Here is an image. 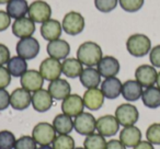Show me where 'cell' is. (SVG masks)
Instances as JSON below:
<instances>
[{
	"label": "cell",
	"instance_id": "obj_1",
	"mask_svg": "<svg viewBox=\"0 0 160 149\" xmlns=\"http://www.w3.org/2000/svg\"><path fill=\"white\" fill-rule=\"evenodd\" d=\"M103 57L102 49L94 42H85L77 49V58L82 65L87 67H93L99 64Z\"/></svg>",
	"mask_w": 160,
	"mask_h": 149
},
{
	"label": "cell",
	"instance_id": "obj_2",
	"mask_svg": "<svg viewBox=\"0 0 160 149\" xmlns=\"http://www.w3.org/2000/svg\"><path fill=\"white\" fill-rule=\"evenodd\" d=\"M127 52L134 57H144L150 52V38L145 34H133L126 41Z\"/></svg>",
	"mask_w": 160,
	"mask_h": 149
},
{
	"label": "cell",
	"instance_id": "obj_3",
	"mask_svg": "<svg viewBox=\"0 0 160 149\" xmlns=\"http://www.w3.org/2000/svg\"><path fill=\"white\" fill-rule=\"evenodd\" d=\"M114 116L122 126H133L139 118V112L135 105L131 103H123L116 107Z\"/></svg>",
	"mask_w": 160,
	"mask_h": 149
},
{
	"label": "cell",
	"instance_id": "obj_4",
	"mask_svg": "<svg viewBox=\"0 0 160 149\" xmlns=\"http://www.w3.org/2000/svg\"><path fill=\"white\" fill-rule=\"evenodd\" d=\"M32 137L36 142V144L41 146L53 144L54 139L56 138V131L53 124L46 122H41L34 126L32 131Z\"/></svg>",
	"mask_w": 160,
	"mask_h": 149
},
{
	"label": "cell",
	"instance_id": "obj_5",
	"mask_svg": "<svg viewBox=\"0 0 160 149\" xmlns=\"http://www.w3.org/2000/svg\"><path fill=\"white\" fill-rule=\"evenodd\" d=\"M62 27V30L69 35H78L85 29V19L79 12L70 11L65 14Z\"/></svg>",
	"mask_w": 160,
	"mask_h": 149
},
{
	"label": "cell",
	"instance_id": "obj_6",
	"mask_svg": "<svg viewBox=\"0 0 160 149\" xmlns=\"http://www.w3.org/2000/svg\"><path fill=\"white\" fill-rule=\"evenodd\" d=\"M17 54L25 60H30L35 58L40 53V43L33 36L20 38L17 43Z\"/></svg>",
	"mask_w": 160,
	"mask_h": 149
},
{
	"label": "cell",
	"instance_id": "obj_7",
	"mask_svg": "<svg viewBox=\"0 0 160 149\" xmlns=\"http://www.w3.org/2000/svg\"><path fill=\"white\" fill-rule=\"evenodd\" d=\"M29 18L35 23H44L52 17V8L43 0H35L29 6Z\"/></svg>",
	"mask_w": 160,
	"mask_h": 149
},
{
	"label": "cell",
	"instance_id": "obj_8",
	"mask_svg": "<svg viewBox=\"0 0 160 149\" xmlns=\"http://www.w3.org/2000/svg\"><path fill=\"white\" fill-rule=\"evenodd\" d=\"M73 128L80 135H91L97 129V120L91 113L82 112L73 120Z\"/></svg>",
	"mask_w": 160,
	"mask_h": 149
},
{
	"label": "cell",
	"instance_id": "obj_9",
	"mask_svg": "<svg viewBox=\"0 0 160 149\" xmlns=\"http://www.w3.org/2000/svg\"><path fill=\"white\" fill-rule=\"evenodd\" d=\"M44 78V80L53 81L56 80L60 77L62 73V64L58 59L55 58H45L40 65V70H38Z\"/></svg>",
	"mask_w": 160,
	"mask_h": 149
},
{
	"label": "cell",
	"instance_id": "obj_10",
	"mask_svg": "<svg viewBox=\"0 0 160 149\" xmlns=\"http://www.w3.org/2000/svg\"><path fill=\"white\" fill-rule=\"evenodd\" d=\"M120 129V123L113 115H104L97 120V131L104 137H112L116 135Z\"/></svg>",
	"mask_w": 160,
	"mask_h": 149
},
{
	"label": "cell",
	"instance_id": "obj_11",
	"mask_svg": "<svg viewBox=\"0 0 160 149\" xmlns=\"http://www.w3.org/2000/svg\"><path fill=\"white\" fill-rule=\"evenodd\" d=\"M83 109H85V103H83L82 98L78 94H69L66 99L62 100V113L70 116V117H76L80 113H82Z\"/></svg>",
	"mask_w": 160,
	"mask_h": 149
},
{
	"label": "cell",
	"instance_id": "obj_12",
	"mask_svg": "<svg viewBox=\"0 0 160 149\" xmlns=\"http://www.w3.org/2000/svg\"><path fill=\"white\" fill-rule=\"evenodd\" d=\"M158 72L152 65H140L135 70V79L145 88L152 87L157 81Z\"/></svg>",
	"mask_w": 160,
	"mask_h": 149
},
{
	"label": "cell",
	"instance_id": "obj_13",
	"mask_svg": "<svg viewBox=\"0 0 160 149\" xmlns=\"http://www.w3.org/2000/svg\"><path fill=\"white\" fill-rule=\"evenodd\" d=\"M21 86L23 89L28 90L29 92H35L42 89L44 78L42 77L40 71L38 70H28L21 76L20 79Z\"/></svg>",
	"mask_w": 160,
	"mask_h": 149
},
{
	"label": "cell",
	"instance_id": "obj_14",
	"mask_svg": "<svg viewBox=\"0 0 160 149\" xmlns=\"http://www.w3.org/2000/svg\"><path fill=\"white\" fill-rule=\"evenodd\" d=\"M34 32H35V22L27 17L17 19L12 24V33L19 38L30 37L33 35Z\"/></svg>",
	"mask_w": 160,
	"mask_h": 149
},
{
	"label": "cell",
	"instance_id": "obj_15",
	"mask_svg": "<svg viewBox=\"0 0 160 149\" xmlns=\"http://www.w3.org/2000/svg\"><path fill=\"white\" fill-rule=\"evenodd\" d=\"M32 105L36 112L44 113L47 112L53 105V97L49 94L48 90L40 89L32 94Z\"/></svg>",
	"mask_w": 160,
	"mask_h": 149
},
{
	"label": "cell",
	"instance_id": "obj_16",
	"mask_svg": "<svg viewBox=\"0 0 160 149\" xmlns=\"http://www.w3.org/2000/svg\"><path fill=\"white\" fill-rule=\"evenodd\" d=\"M31 103H32L31 93L28 90L23 89V88H18V89L13 90V92L10 94V105L14 110L23 111V110L28 109Z\"/></svg>",
	"mask_w": 160,
	"mask_h": 149
},
{
	"label": "cell",
	"instance_id": "obj_17",
	"mask_svg": "<svg viewBox=\"0 0 160 149\" xmlns=\"http://www.w3.org/2000/svg\"><path fill=\"white\" fill-rule=\"evenodd\" d=\"M104 94L102 93L101 89L98 88H92V89H88L85 92L82 97L85 107L90 111H98L102 107L103 103H104Z\"/></svg>",
	"mask_w": 160,
	"mask_h": 149
},
{
	"label": "cell",
	"instance_id": "obj_18",
	"mask_svg": "<svg viewBox=\"0 0 160 149\" xmlns=\"http://www.w3.org/2000/svg\"><path fill=\"white\" fill-rule=\"evenodd\" d=\"M98 71L100 72L101 77L110 78V77H115L120 72V62L113 56H104L102 59L99 62Z\"/></svg>",
	"mask_w": 160,
	"mask_h": 149
},
{
	"label": "cell",
	"instance_id": "obj_19",
	"mask_svg": "<svg viewBox=\"0 0 160 149\" xmlns=\"http://www.w3.org/2000/svg\"><path fill=\"white\" fill-rule=\"evenodd\" d=\"M47 54L49 57L55 58V59H66V57L70 53V45L65 40H55L52 41L47 44L46 47Z\"/></svg>",
	"mask_w": 160,
	"mask_h": 149
},
{
	"label": "cell",
	"instance_id": "obj_20",
	"mask_svg": "<svg viewBox=\"0 0 160 149\" xmlns=\"http://www.w3.org/2000/svg\"><path fill=\"white\" fill-rule=\"evenodd\" d=\"M48 92L53 99L55 100H64L70 94L71 87L69 82L65 79H56L49 82L48 85Z\"/></svg>",
	"mask_w": 160,
	"mask_h": 149
},
{
	"label": "cell",
	"instance_id": "obj_21",
	"mask_svg": "<svg viewBox=\"0 0 160 149\" xmlns=\"http://www.w3.org/2000/svg\"><path fill=\"white\" fill-rule=\"evenodd\" d=\"M122 86L123 83L116 77H110L105 78L101 83V91L104 94L107 99H116L122 94Z\"/></svg>",
	"mask_w": 160,
	"mask_h": 149
},
{
	"label": "cell",
	"instance_id": "obj_22",
	"mask_svg": "<svg viewBox=\"0 0 160 149\" xmlns=\"http://www.w3.org/2000/svg\"><path fill=\"white\" fill-rule=\"evenodd\" d=\"M62 27L60 22L57 20H54V19H49L41 25V34H42L43 38L48 41V42L58 40L62 35Z\"/></svg>",
	"mask_w": 160,
	"mask_h": 149
},
{
	"label": "cell",
	"instance_id": "obj_23",
	"mask_svg": "<svg viewBox=\"0 0 160 149\" xmlns=\"http://www.w3.org/2000/svg\"><path fill=\"white\" fill-rule=\"evenodd\" d=\"M120 140L125 147H135L142 142V132L136 126H126L121 131Z\"/></svg>",
	"mask_w": 160,
	"mask_h": 149
},
{
	"label": "cell",
	"instance_id": "obj_24",
	"mask_svg": "<svg viewBox=\"0 0 160 149\" xmlns=\"http://www.w3.org/2000/svg\"><path fill=\"white\" fill-rule=\"evenodd\" d=\"M142 86L137 80H127L122 86V96L126 101L134 102L142 98Z\"/></svg>",
	"mask_w": 160,
	"mask_h": 149
},
{
	"label": "cell",
	"instance_id": "obj_25",
	"mask_svg": "<svg viewBox=\"0 0 160 149\" xmlns=\"http://www.w3.org/2000/svg\"><path fill=\"white\" fill-rule=\"evenodd\" d=\"M80 82L87 89H92V88H98V86L101 82V75L98 71V69L88 67L83 69L81 75H80Z\"/></svg>",
	"mask_w": 160,
	"mask_h": 149
},
{
	"label": "cell",
	"instance_id": "obj_26",
	"mask_svg": "<svg viewBox=\"0 0 160 149\" xmlns=\"http://www.w3.org/2000/svg\"><path fill=\"white\" fill-rule=\"evenodd\" d=\"M62 73L68 78H77L82 72V64L78 58H66L62 62Z\"/></svg>",
	"mask_w": 160,
	"mask_h": 149
},
{
	"label": "cell",
	"instance_id": "obj_27",
	"mask_svg": "<svg viewBox=\"0 0 160 149\" xmlns=\"http://www.w3.org/2000/svg\"><path fill=\"white\" fill-rule=\"evenodd\" d=\"M7 13L12 19H20L25 17L29 11V5L27 0H11L7 3Z\"/></svg>",
	"mask_w": 160,
	"mask_h": 149
},
{
	"label": "cell",
	"instance_id": "obj_28",
	"mask_svg": "<svg viewBox=\"0 0 160 149\" xmlns=\"http://www.w3.org/2000/svg\"><path fill=\"white\" fill-rule=\"evenodd\" d=\"M142 100L145 107L157 109L160 107V89L158 87H148L142 91Z\"/></svg>",
	"mask_w": 160,
	"mask_h": 149
},
{
	"label": "cell",
	"instance_id": "obj_29",
	"mask_svg": "<svg viewBox=\"0 0 160 149\" xmlns=\"http://www.w3.org/2000/svg\"><path fill=\"white\" fill-rule=\"evenodd\" d=\"M53 126L56 133L59 135H68L73 129V121L71 120L70 116L62 113L55 116L53 120Z\"/></svg>",
	"mask_w": 160,
	"mask_h": 149
},
{
	"label": "cell",
	"instance_id": "obj_30",
	"mask_svg": "<svg viewBox=\"0 0 160 149\" xmlns=\"http://www.w3.org/2000/svg\"><path fill=\"white\" fill-rule=\"evenodd\" d=\"M7 69L12 77H21L25 71H28V62L20 56H14L7 62Z\"/></svg>",
	"mask_w": 160,
	"mask_h": 149
},
{
	"label": "cell",
	"instance_id": "obj_31",
	"mask_svg": "<svg viewBox=\"0 0 160 149\" xmlns=\"http://www.w3.org/2000/svg\"><path fill=\"white\" fill-rule=\"evenodd\" d=\"M83 147L86 149H105L107 140H105L104 136L93 133L86 137L85 142H83Z\"/></svg>",
	"mask_w": 160,
	"mask_h": 149
},
{
	"label": "cell",
	"instance_id": "obj_32",
	"mask_svg": "<svg viewBox=\"0 0 160 149\" xmlns=\"http://www.w3.org/2000/svg\"><path fill=\"white\" fill-rule=\"evenodd\" d=\"M54 149H75V140L69 135H58L53 142Z\"/></svg>",
	"mask_w": 160,
	"mask_h": 149
},
{
	"label": "cell",
	"instance_id": "obj_33",
	"mask_svg": "<svg viewBox=\"0 0 160 149\" xmlns=\"http://www.w3.org/2000/svg\"><path fill=\"white\" fill-rule=\"evenodd\" d=\"M16 142V136L12 132L7 129L0 131V149H13Z\"/></svg>",
	"mask_w": 160,
	"mask_h": 149
},
{
	"label": "cell",
	"instance_id": "obj_34",
	"mask_svg": "<svg viewBox=\"0 0 160 149\" xmlns=\"http://www.w3.org/2000/svg\"><path fill=\"white\" fill-rule=\"evenodd\" d=\"M146 138L152 145H160V123H153L147 128Z\"/></svg>",
	"mask_w": 160,
	"mask_h": 149
},
{
	"label": "cell",
	"instance_id": "obj_35",
	"mask_svg": "<svg viewBox=\"0 0 160 149\" xmlns=\"http://www.w3.org/2000/svg\"><path fill=\"white\" fill-rule=\"evenodd\" d=\"M120 6L126 12H136L144 6L145 0H118Z\"/></svg>",
	"mask_w": 160,
	"mask_h": 149
},
{
	"label": "cell",
	"instance_id": "obj_36",
	"mask_svg": "<svg viewBox=\"0 0 160 149\" xmlns=\"http://www.w3.org/2000/svg\"><path fill=\"white\" fill-rule=\"evenodd\" d=\"M36 142L32 136H21L18 138L13 149H38Z\"/></svg>",
	"mask_w": 160,
	"mask_h": 149
},
{
	"label": "cell",
	"instance_id": "obj_37",
	"mask_svg": "<svg viewBox=\"0 0 160 149\" xmlns=\"http://www.w3.org/2000/svg\"><path fill=\"white\" fill-rule=\"evenodd\" d=\"M118 0H94V6L100 12H111L118 6Z\"/></svg>",
	"mask_w": 160,
	"mask_h": 149
},
{
	"label": "cell",
	"instance_id": "obj_38",
	"mask_svg": "<svg viewBox=\"0 0 160 149\" xmlns=\"http://www.w3.org/2000/svg\"><path fill=\"white\" fill-rule=\"evenodd\" d=\"M11 82V75L8 69L3 66H0V89H6Z\"/></svg>",
	"mask_w": 160,
	"mask_h": 149
},
{
	"label": "cell",
	"instance_id": "obj_39",
	"mask_svg": "<svg viewBox=\"0 0 160 149\" xmlns=\"http://www.w3.org/2000/svg\"><path fill=\"white\" fill-rule=\"evenodd\" d=\"M149 60L156 68H160V45H156L149 52Z\"/></svg>",
	"mask_w": 160,
	"mask_h": 149
},
{
	"label": "cell",
	"instance_id": "obj_40",
	"mask_svg": "<svg viewBox=\"0 0 160 149\" xmlns=\"http://www.w3.org/2000/svg\"><path fill=\"white\" fill-rule=\"evenodd\" d=\"M11 24V17L7 13V11L0 10V32L6 31Z\"/></svg>",
	"mask_w": 160,
	"mask_h": 149
},
{
	"label": "cell",
	"instance_id": "obj_41",
	"mask_svg": "<svg viewBox=\"0 0 160 149\" xmlns=\"http://www.w3.org/2000/svg\"><path fill=\"white\" fill-rule=\"evenodd\" d=\"M10 105V93L6 89H0V111H3Z\"/></svg>",
	"mask_w": 160,
	"mask_h": 149
},
{
	"label": "cell",
	"instance_id": "obj_42",
	"mask_svg": "<svg viewBox=\"0 0 160 149\" xmlns=\"http://www.w3.org/2000/svg\"><path fill=\"white\" fill-rule=\"evenodd\" d=\"M10 51L5 44L0 43V66L7 64L10 59Z\"/></svg>",
	"mask_w": 160,
	"mask_h": 149
},
{
	"label": "cell",
	"instance_id": "obj_43",
	"mask_svg": "<svg viewBox=\"0 0 160 149\" xmlns=\"http://www.w3.org/2000/svg\"><path fill=\"white\" fill-rule=\"evenodd\" d=\"M105 149H126V147L122 144L121 140L118 139H111L107 142Z\"/></svg>",
	"mask_w": 160,
	"mask_h": 149
},
{
	"label": "cell",
	"instance_id": "obj_44",
	"mask_svg": "<svg viewBox=\"0 0 160 149\" xmlns=\"http://www.w3.org/2000/svg\"><path fill=\"white\" fill-rule=\"evenodd\" d=\"M133 149H155V147L148 140H144V142H140L139 144L136 145Z\"/></svg>",
	"mask_w": 160,
	"mask_h": 149
},
{
	"label": "cell",
	"instance_id": "obj_45",
	"mask_svg": "<svg viewBox=\"0 0 160 149\" xmlns=\"http://www.w3.org/2000/svg\"><path fill=\"white\" fill-rule=\"evenodd\" d=\"M156 83H157V87L160 89V71L158 72V76H157V81H156Z\"/></svg>",
	"mask_w": 160,
	"mask_h": 149
},
{
	"label": "cell",
	"instance_id": "obj_46",
	"mask_svg": "<svg viewBox=\"0 0 160 149\" xmlns=\"http://www.w3.org/2000/svg\"><path fill=\"white\" fill-rule=\"evenodd\" d=\"M38 149H54L53 147H51L49 145H45V146H41V147H38Z\"/></svg>",
	"mask_w": 160,
	"mask_h": 149
},
{
	"label": "cell",
	"instance_id": "obj_47",
	"mask_svg": "<svg viewBox=\"0 0 160 149\" xmlns=\"http://www.w3.org/2000/svg\"><path fill=\"white\" fill-rule=\"evenodd\" d=\"M11 0H0V5H5V3H8L10 2Z\"/></svg>",
	"mask_w": 160,
	"mask_h": 149
},
{
	"label": "cell",
	"instance_id": "obj_48",
	"mask_svg": "<svg viewBox=\"0 0 160 149\" xmlns=\"http://www.w3.org/2000/svg\"><path fill=\"white\" fill-rule=\"evenodd\" d=\"M75 149H86L85 147H77V148H75Z\"/></svg>",
	"mask_w": 160,
	"mask_h": 149
}]
</instances>
